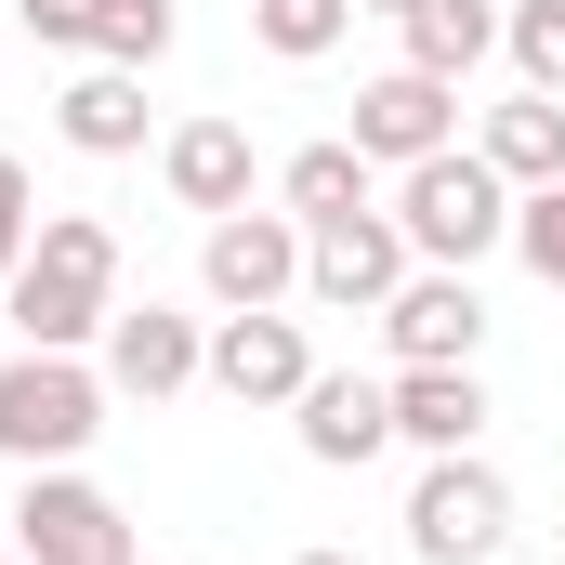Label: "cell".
Returning a JSON list of instances; mask_svg holds the SVG:
<instances>
[{
	"mask_svg": "<svg viewBox=\"0 0 565 565\" xmlns=\"http://www.w3.org/2000/svg\"><path fill=\"white\" fill-rule=\"evenodd\" d=\"M13 342L26 355H79V342H106V316H119V224L106 211H40V237H26V264H13Z\"/></svg>",
	"mask_w": 565,
	"mask_h": 565,
	"instance_id": "6da1fadb",
	"label": "cell"
},
{
	"mask_svg": "<svg viewBox=\"0 0 565 565\" xmlns=\"http://www.w3.org/2000/svg\"><path fill=\"white\" fill-rule=\"evenodd\" d=\"M395 224H408V250L422 264H487V250H513V184L473 158V145H447V158H408L395 171Z\"/></svg>",
	"mask_w": 565,
	"mask_h": 565,
	"instance_id": "7a4b0ae2",
	"label": "cell"
},
{
	"mask_svg": "<svg viewBox=\"0 0 565 565\" xmlns=\"http://www.w3.org/2000/svg\"><path fill=\"white\" fill-rule=\"evenodd\" d=\"M106 434V369H79V355H0V460L13 473H53V460H79Z\"/></svg>",
	"mask_w": 565,
	"mask_h": 565,
	"instance_id": "3957f363",
	"label": "cell"
},
{
	"mask_svg": "<svg viewBox=\"0 0 565 565\" xmlns=\"http://www.w3.org/2000/svg\"><path fill=\"white\" fill-rule=\"evenodd\" d=\"M13 553L26 565H145L132 553V513H119L79 460H53V473L13 487Z\"/></svg>",
	"mask_w": 565,
	"mask_h": 565,
	"instance_id": "277c9868",
	"label": "cell"
},
{
	"mask_svg": "<svg viewBox=\"0 0 565 565\" xmlns=\"http://www.w3.org/2000/svg\"><path fill=\"white\" fill-rule=\"evenodd\" d=\"M513 540V487L460 447V460H422V487H408V553L422 565H487Z\"/></svg>",
	"mask_w": 565,
	"mask_h": 565,
	"instance_id": "5b68a950",
	"label": "cell"
},
{
	"mask_svg": "<svg viewBox=\"0 0 565 565\" xmlns=\"http://www.w3.org/2000/svg\"><path fill=\"white\" fill-rule=\"evenodd\" d=\"M408 277H422V250H408V224H395V211L316 224V250H302V302H316V316H382Z\"/></svg>",
	"mask_w": 565,
	"mask_h": 565,
	"instance_id": "8992f818",
	"label": "cell"
},
{
	"mask_svg": "<svg viewBox=\"0 0 565 565\" xmlns=\"http://www.w3.org/2000/svg\"><path fill=\"white\" fill-rule=\"evenodd\" d=\"M382 342H395V369H473L487 355V289L460 277V264H422L382 302Z\"/></svg>",
	"mask_w": 565,
	"mask_h": 565,
	"instance_id": "52a82bcc",
	"label": "cell"
},
{
	"mask_svg": "<svg viewBox=\"0 0 565 565\" xmlns=\"http://www.w3.org/2000/svg\"><path fill=\"white\" fill-rule=\"evenodd\" d=\"M460 145V79H422V66H382L355 93V158L369 171H408V158H447Z\"/></svg>",
	"mask_w": 565,
	"mask_h": 565,
	"instance_id": "ba28073f",
	"label": "cell"
},
{
	"mask_svg": "<svg viewBox=\"0 0 565 565\" xmlns=\"http://www.w3.org/2000/svg\"><path fill=\"white\" fill-rule=\"evenodd\" d=\"M302 250H316V237H302L289 211H224V224H211V250H198V277H211L224 316H264V302L302 289Z\"/></svg>",
	"mask_w": 565,
	"mask_h": 565,
	"instance_id": "9c48e42d",
	"label": "cell"
},
{
	"mask_svg": "<svg viewBox=\"0 0 565 565\" xmlns=\"http://www.w3.org/2000/svg\"><path fill=\"white\" fill-rule=\"evenodd\" d=\"M184 382H211V329L198 316H171V302H119L106 316V395H184Z\"/></svg>",
	"mask_w": 565,
	"mask_h": 565,
	"instance_id": "30bf717a",
	"label": "cell"
},
{
	"mask_svg": "<svg viewBox=\"0 0 565 565\" xmlns=\"http://www.w3.org/2000/svg\"><path fill=\"white\" fill-rule=\"evenodd\" d=\"M289 434H302V460L355 473V460L395 447V382H369V369H316V382L289 395Z\"/></svg>",
	"mask_w": 565,
	"mask_h": 565,
	"instance_id": "8fae6325",
	"label": "cell"
},
{
	"mask_svg": "<svg viewBox=\"0 0 565 565\" xmlns=\"http://www.w3.org/2000/svg\"><path fill=\"white\" fill-rule=\"evenodd\" d=\"M211 382H224L237 408H289V395L316 382L302 316H277V302H264V316H224V329H211Z\"/></svg>",
	"mask_w": 565,
	"mask_h": 565,
	"instance_id": "7c38bea8",
	"label": "cell"
},
{
	"mask_svg": "<svg viewBox=\"0 0 565 565\" xmlns=\"http://www.w3.org/2000/svg\"><path fill=\"white\" fill-rule=\"evenodd\" d=\"M473 434H487V382H473V369H395V447L460 460Z\"/></svg>",
	"mask_w": 565,
	"mask_h": 565,
	"instance_id": "4fadbf2b",
	"label": "cell"
},
{
	"mask_svg": "<svg viewBox=\"0 0 565 565\" xmlns=\"http://www.w3.org/2000/svg\"><path fill=\"white\" fill-rule=\"evenodd\" d=\"M158 171H171V198L211 211V224L250 211V132H237V119H184V132L158 145Z\"/></svg>",
	"mask_w": 565,
	"mask_h": 565,
	"instance_id": "5bb4252c",
	"label": "cell"
},
{
	"mask_svg": "<svg viewBox=\"0 0 565 565\" xmlns=\"http://www.w3.org/2000/svg\"><path fill=\"white\" fill-rule=\"evenodd\" d=\"M53 132L79 145V158H132L145 145V66H79L53 93Z\"/></svg>",
	"mask_w": 565,
	"mask_h": 565,
	"instance_id": "9a60e30c",
	"label": "cell"
},
{
	"mask_svg": "<svg viewBox=\"0 0 565 565\" xmlns=\"http://www.w3.org/2000/svg\"><path fill=\"white\" fill-rule=\"evenodd\" d=\"M473 158H487L513 198H526V184H565V106H553V93H513V106H487Z\"/></svg>",
	"mask_w": 565,
	"mask_h": 565,
	"instance_id": "2e32d148",
	"label": "cell"
},
{
	"mask_svg": "<svg viewBox=\"0 0 565 565\" xmlns=\"http://www.w3.org/2000/svg\"><path fill=\"white\" fill-rule=\"evenodd\" d=\"M277 211L302 224V237H316V224H355V211H369V158H355V132L302 145V158L277 171Z\"/></svg>",
	"mask_w": 565,
	"mask_h": 565,
	"instance_id": "e0dca14e",
	"label": "cell"
},
{
	"mask_svg": "<svg viewBox=\"0 0 565 565\" xmlns=\"http://www.w3.org/2000/svg\"><path fill=\"white\" fill-rule=\"evenodd\" d=\"M408 26V66L422 79H473L487 53H500V0H422V13H395Z\"/></svg>",
	"mask_w": 565,
	"mask_h": 565,
	"instance_id": "ac0fdd59",
	"label": "cell"
},
{
	"mask_svg": "<svg viewBox=\"0 0 565 565\" xmlns=\"http://www.w3.org/2000/svg\"><path fill=\"white\" fill-rule=\"evenodd\" d=\"M500 53H513L526 93H553V106H565V0H513V13H500Z\"/></svg>",
	"mask_w": 565,
	"mask_h": 565,
	"instance_id": "d6986e66",
	"label": "cell"
},
{
	"mask_svg": "<svg viewBox=\"0 0 565 565\" xmlns=\"http://www.w3.org/2000/svg\"><path fill=\"white\" fill-rule=\"evenodd\" d=\"M250 26H264V53H289V66H316L342 26H355V0H250Z\"/></svg>",
	"mask_w": 565,
	"mask_h": 565,
	"instance_id": "ffe728a7",
	"label": "cell"
},
{
	"mask_svg": "<svg viewBox=\"0 0 565 565\" xmlns=\"http://www.w3.org/2000/svg\"><path fill=\"white\" fill-rule=\"evenodd\" d=\"M171 53V0H93V66H158Z\"/></svg>",
	"mask_w": 565,
	"mask_h": 565,
	"instance_id": "44dd1931",
	"label": "cell"
},
{
	"mask_svg": "<svg viewBox=\"0 0 565 565\" xmlns=\"http://www.w3.org/2000/svg\"><path fill=\"white\" fill-rule=\"evenodd\" d=\"M513 264L540 289H565V184H526V198H513Z\"/></svg>",
	"mask_w": 565,
	"mask_h": 565,
	"instance_id": "7402d4cb",
	"label": "cell"
},
{
	"mask_svg": "<svg viewBox=\"0 0 565 565\" xmlns=\"http://www.w3.org/2000/svg\"><path fill=\"white\" fill-rule=\"evenodd\" d=\"M26 237H40V184H26V158H0V289L26 264Z\"/></svg>",
	"mask_w": 565,
	"mask_h": 565,
	"instance_id": "603a6c76",
	"label": "cell"
},
{
	"mask_svg": "<svg viewBox=\"0 0 565 565\" xmlns=\"http://www.w3.org/2000/svg\"><path fill=\"white\" fill-rule=\"evenodd\" d=\"M26 13V40H53V53H93V0H13Z\"/></svg>",
	"mask_w": 565,
	"mask_h": 565,
	"instance_id": "cb8c5ba5",
	"label": "cell"
},
{
	"mask_svg": "<svg viewBox=\"0 0 565 565\" xmlns=\"http://www.w3.org/2000/svg\"><path fill=\"white\" fill-rule=\"evenodd\" d=\"M355 13H422V0H355Z\"/></svg>",
	"mask_w": 565,
	"mask_h": 565,
	"instance_id": "d4e9b609",
	"label": "cell"
},
{
	"mask_svg": "<svg viewBox=\"0 0 565 565\" xmlns=\"http://www.w3.org/2000/svg\"><path fill=\"white\" fill-rule=\"evenodd\" d=\"M289 565H355V553H289Z\"/></svg>",
	"mask_w": 565,
	"mask_h": 565,
	"instance_id": "484cf974",
	"label": "cell"
},
{
	"mask_svg": "<svg viewBox=\"0 0 565 565\" xmlns=\"http://www.w3.org/2000/svg\"><path fill=\"white\" fill-rule=\"evenodd\" d=\"M0 565H26V553H0Z\"/></svg>",
	"mask_w": 565,
	"mask_h": 565,
	"instance_id": "4316f807",
	"label": "cell"
},
{
	"mask_svg": "<svg viewBox=\"0 0 565 565\" xmlns=\"http://www.w3.org/2000/svg\"><path fill=\"white\" fill-rule=\"evenodd\" d=\"M553 565H565V553H553Z\"/></svg>",
	"mask_w": 565,
	"mask_h": 565,
	"instance_id": "83f0119b",
	"label": "cell"
}]
</instances>
